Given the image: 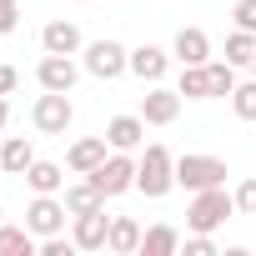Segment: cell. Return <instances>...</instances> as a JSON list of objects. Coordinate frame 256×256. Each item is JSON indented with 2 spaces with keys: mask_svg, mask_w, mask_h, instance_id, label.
I'll return each mask as SVG.
<instances>
[{
  "mask_svg": "<svg viewBox=\"0 0 256 256\" xmlns=\"http://www.w3.org/2000/svg\"><path fill=\"white\" fill-rule=\"evenodd\" d=\"M30 251H40V236L30 226H6L0 221V256H30Z\"/></svg>",
  "mask_w": 256,
  "mask_h": 256,
  "instance_id": "21",
  "label": "cell"
},
{
  "mask_svg": "<svg viewBox=\"0 0 256 256\" xmlns=\"http://www.w3.org/2000/svg\"><path fill=\"white\" fill-rule=\"evenodd\" d=\"M166 70H171V56L161 50V46H136L131 50V76L136 80H146V86H156V80H166Z\"/></svg>",
  "mask_w": 256,
  "mask_h": 256,
  "instance_id": "15",
  "label": "cell"
},
{
  "mask_svg": "<svg viewBox=\"0 0 256 256\" xmlns=\"http://www.w3.org/2000/svg\"><path fill=\"white\" fill-rule=\"evenodd\" d=\"M0 221H6V211H0Z\"/></svg>",
  "mask_w": 256,
  "mask_h": 256,
  "instance_id": "34",
  "label": "cell"
},
{
  "mask_svg": "<svg viewBox=\"0 0 256 256\" xmlns=\"http://www.w3.org/2000/svg\"><path fill=\"white\" fill-rule=\"evenodd\" d=\"M36 80H40V90H76V80H80V66H76V56H50L46 50V60L36 66Z\"/></svg>",
  "mask_w": 256,
  "mask_h": 256,
  "instance_id": "8",
  "label": "cell"
},
{
  "mask_svg": "<svg viewBox=\"0 0 256 256\" xmlns=\"http://www.w3.org/2000/svg\"><path fill=\"white\" fill-rule=\"evenodd\" d=\"M30 161H36V146L26 136H6V141H0V171H6V176H26Z\"/></svg>",
  "mask_w": 256,
  "mask_h": 256,
  "instance_id": "18",
  "label": "cell"
},
{
  "mask_svg": "<svg viewBox=\"0 0 256 256\" xmlns=\"http://www.w3.org/2000/svg\"><path fill=\"white\" fill-rule=\"evenodd\" d=\"M26 186H30L36 196H60V191H66V171H60L56 161H30Z\"/></svg>",
  "mask_w": 256,
  "mask_h": 256,
  "instance_id": "19",
  "label": "cell"
},
{
  "mask_svg": "<svg viewBox=\"0 0 256 256\" xmlns=\"http://www.w3.org/2000/svg\"><path fill=\"white\" fill-rule=\"evenodd\" d=\"M6 126H10V100L0 96V131H6Z\"/></svg>",
  "mask_w": 256,
  "mask_h": 256,
  "instance_id": "32",
  "label": "cell"
},
{
  "mask_svg": "<svg viewBox=\"0 0 256 256\" xmlns=\"http://www.w3.org/2000/svg\"><path fill=\"white\" fill-rule=\"evenodd\" d=\"M176 186H186V191L226 186V161H221V156H201V151H186V156H176Z\"/></svg>",
  "mask_w": 256,
  "mask_h": 256,
  "instance_id": "3",
  "label": "cell"
},
{
  "mask_svg": "<svg viewBox=\"0 0 256 256\" xmlns=\"http://www.w3.org/2000/svg\"><path fill=\"white\" fill-rule=\"evenodd\" d=\"M60 201H66V211H70V216H86V211H106V201H110V196L86 176V181L66 186V191H60Z\"/></svg>",
  "mask_w": 256,
  "mask_h": 256,
  "instance_id": "16",
  "label": "cell"
},
{
  "mask_svg": "<svg viewBox=\"0 0 256 256\" xmlns=\"http://www.w3.org/2000/svg\"><path fill=\"white\" fill-rule=\"evenodd\" d=\"M181 251H186V256H216V241H211L206 231H191V241H186Z\"/></svg>",
  "mask_w": 256,
  "mask_h": 256,
  "instance_id": "30",
  "label": "cell"
},
{
  "mask_svg": "<svg viewBox=\"0 0 256 256\" xmlns=\"http://www.w3.org/2000/svg\"><path fill=\"white\" fill-rule=\"evenodd\" d=\"M106 156H110V141H106V131H100V136H80V141H70L66 166H70L76 176H90V171H96Z\"/></svg>",
  "mask_w": 256,
  "mask_h": 256,
  "instance_id": "10",
  "label": "cell"
},
{
  "mask_svg": "<svg viewBox=\"0 0 256 256\" xmlns=\"http://www.w3.org/2000/svg\"><path fill=\"white\" fill-rule=\"evenodd\" d=\"M181 251V231L176 226H151V231H141V256H176Z\"/></svg>",
  "mask_w": 256,
  "mask_h": 256,
  "instance_id": "20",
  "label": "cell"
},
{
  "mask_svg": "<svg viewBox=\"0 0 256 256\" xmlns=\"http://www.w3.org/2000/svg\"><path fill=\"white\" fill-rule=\"evenodd\" d=\"M20 26V0H0V36H16Z\"/></svg>",
  "mask_w": 256,
  "mask_h": 256,
  "instance_id": "28",
  "label": "cell"
},
{
  "mask_svg": "<svg viewBox=\"0 0 256 256\" xmlns=\"http://www.w3.org/2000/svg\"><path fill=\"white\" fill-rule=\"evenodd\" d=\"M70 221H76L70 236H76L80 251H106V241H110V216L106 211H86V216H70Z\"/></svg>",
  "mask_w": 256,
  "mask_h": 256,
  "instance_id": "13",
  "label": "cell"
},
{
  "mask_svg": "<svg viewBox=\"0 0 256 256\" xmlns=\"http://www.w3.org/2000/svg\"><path fill=\"white\" fill-rule=\"evenodd\" d=\"M236 216V196L226 191V186H206V191H196L191 196V211H186V226L191 231H216V226H226Z\"/></svg>",
  "mask_w": 256,
  "mask_h": 256,
  "instance_id": "2",
  "label": "cell"
},
{
  "mask_svg": "<svg viewBox=\"0 0 256 256\" xmlns=\"http://www.w3.org/2000/svg\"><path fill=\"white\" fill-rule=\"evenodd\" d=\"M80 56H86V70L96 80H120L126 70H131V50H126L120 40H90Z\"/></svg>",
  "mask_w": 256,
  "mask_h": 256,
  "instance_id": "5",
  "label": "cell"
},
{
  "mask_svg": "<svg viewBox=\"0 0 256 256\" xmlns=\"http://www.w3.org/2000/svg\"><path fill=\"white\" fill-rule=\"evenodd\" d=\"M40 50H50V56H80V50H86L80 26H76V20H50V26L40 30Z\"/></svg>",
  "mask_w": 256,
  "mask_h": 256,
  "instance_id": "14",
  "label": "cell"
},
{
  "mask_svg": "<svg viewBox=\"0 0 256 256\" xmlns=\"http://www.w3.org/2000/svg\"><path fill=\"white\" fill-rule=\"evenodd\" d=\"M106 141H110V151H141V146H146V120H141V110H136V116H110V120H106Z\"/></svg>",
  "mask_w": 256,
  "mask_h": 256,
  "instance_id": "11",
  "label": "cell"
},
{
  "mask_svg": "<svg viewBox=\"0 0 256 256\" xmlns=\"http://www.w3.org/2000/svg\"><path fill=\"white\" fill-rule=\"evenodd\" d=\"M251 56H256V30H241V26H236V30L226 36V60H231V66H251Z\"/></svg>",
  "mask_w": 256,
  "mask_h": 256,
  "instance_id": "23",
  "label": "cell"
},
{
  "mask_svg": "<svg viewBox=\"0 0 256 256\" xmlns=\"http://www.w3.org/2000/svg\"><path fill=\"white\" fill-rule=\"evenodd\" d=\"M171 186H176V156H171L161 141H151V146L141 151V161H136V191L151 196V201H161Z\"/></svg>",
  "mask_w": 256,
  "mask_h": 256,
  "instance_id": "1",
  "label": "cell"
},
{
  "mask_svg": "<svg viewBox=\"0 0 256 256\" xmlns=\"http://www.w3.org/2000/svg\"><path fill=\"white\" fill-rule=\"evenodd\" d=\"M90 181H96L106 196H126V191H136V161H131V151H110V156L90 171Z\"/></svg>",
  "mask_w": 256,
  "mask_h": 256,
  "instance_id": "6",
  "label": "cell"
},
{
  "mask_svg": "<svg viewBox=\"0 0 256 256\" xmlns=\"http://www.w3.org/2000/svg\"><path fill=\"white\" fill-rule=\"evenodd\" d=\"M66 201L60 196H36L30 206H26V226L36 231V236H56V231H66Z\"/></svg>",
  "mask_w": 256,
  "mask_h": 256,
  "instance_id": "9",
  "label": "cell"
},
{
  "mask_svg": "<svg viewBox=\"0 0 256 256\" xmlns=\"http://www.w3.org/2000/svg\"><path fill=\"white\" fill-rule=\"evenodd\" d=\"M206 70H211V100L236 90V66L231 60H206Z\"/></svg>",
  "mask_w": 256,
  "mask_h": 256,
  "instance_id": "25",
  "label": "cell"
},
{
  "mask_svg": "<svg viewBox=\"0 0 256 256\" xmlns=\"http://www.w3.org/2000/svg\"><path fill=\"white\" fill-rule=\"evenodd\" d=\"M231 196H236V211H241V216H256V176H246Z\"/></svg>",
  "mask_w": 256,
  "mask_h": 256,
  "instance_id": "27",
  "label": "cell"
},
{
  "mask_svg": "<svg viewBox=\"0 0 256 256\" xmlns=\"http://www.w3.org/2000/svg\"><path fill=\"white\" fill-rule=\"evenodd\" d=\"M106 251L136 256V251H141V221H136V216H110V241H106Z\"/></svg>",
  "mask_w": 256,
  "mask_h": 256,
  "instance_id": "17",
  "label": "cell"
},
{
  "mask_svg": "<svg viewBox=\"0 0 256 256\" xmlns=\"http://www.w3.org/2000/svg\"><path fill=\"white\" fill-rule=\"evenodd\" d=\"M181 100H186L181 90H171V86L156 80V86L141 96V120H146V126H171V120L181 116Z\"/></svg>",
  "mask_w": 256,
  "mask_h": 256,
  "instance_id": "7",
  "label": "cell"
},
{
  "mask_svg": "<svg viewBox=\"0 0 256 256\" xmlns=\"http://www.w3.org/2000/svg\"><path fill=\"white\" fill-rule=\"evenodd\" d=\"M176 90H181L186 100H211V70H206V66H181Z\"/></svg>",
  "mask_w": 256,
  "mask_h": 256,
  "instance_id": "22",
  "label": "cell"
},
{
  "mask_svg": "<svg viewBox=\"0 0 256 256\" xmlns=\"http://www.w3.org/2000/svg\"><path fill=\"white\" fill-rule=\"evenodd\" d=\"M16 86H20V70L0 60V96H16Z\"/></svg>",
  "mask_w": 256,
  "mask_h": 256,
  "instance_id": "31",
  "label": "cell"
},
{
  "mask_svg": "<svg viewBox=\"0 0 256 256\" xmlns=\"http://www.w3.org/2000/svg\"><path fill=\"white\" fill-rule=\"evenodd\" d=\"M251 76H256V56H251Z\"/></svg>",
  "mask_w": 256,
  "mask_h": 256,
  "instance_id": "33",
  "label": "cell"
},
{
  "mask_svg": "<svg viewBox=\"0 0 256 256\" xmlns=\"http://www.w3.org/2000/svg\"><path fill=\"white\" fill-rule=\"evenodd\" d=\"M30 120H36V131L40 136H66L70 131V120H76V106L66 90H46L36 106H30Z\"/></svg>",
  "mask_w": 256,
  "mask_h": 256,
  "instance_id": "4",
  "label": "cell"
},
{
  "mask_svg": "<svg viewBox=\"0 0 256 256\" xmlns=\"http://www.w3.org/2000/svg\"><path fill=\"white\" fill-rule=\"evenodd\" d=\"M226 100H231L236 120H256V76H251V80H236V90H231Z\"/></svg>",
  "mask_w": 256,
  "mask_h": 256,
  "instance_id": "24",
  "label": "cell"
},
{
  "mask_svg": "<svg viewBox=\"0 0 256 256\" xmlns=\"http://www.w3.org/2000/svg\"><path fill=\"white\" fill-rule=\"evenodd\" d=\"M171 56H176L181 66H206V60H211V36H206L201 26H181L176 40H171Z\"/></svg>",
  "mask_w": 256,
  "mask_h": 256,
  "instance_id": "12",
  "label": "cell"
},
{
  "mask_svg": "<svg viewBox=\"0 0 256 256\" xmlns=\"http://www.w3.org/2000/svg\"><path fill=\"white\" fill-rule=\"evenodd\" d=\"M231 20H236L241 30H256V0H236V6H231Z\"/></svg>",
  "mask_w": 256,
  "mask_h": 256,
  "instance_id": "29",
  "label": "cell"
},
{
  "mask_svg": "<svg viewBox=\"0 0 256 256\" xmlns=\"http://www.w3.org/2000/svg\"><path fill=\"white\" fill-rule=\"evenodd\" d=\"M70 251H80L76 236H60V231L56 236H40V256H70Z\"/></svg>",
  "mask_w": 256,
  "mask_h": 256,
  "instance_id": "26",
  "label": "cell"
}]
</instances>
